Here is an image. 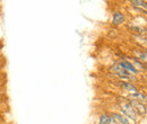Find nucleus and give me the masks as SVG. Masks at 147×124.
I'll return each instance as SVG.
<instances>
[{"label": "nucleus", "instance_id": "obj_9", "mask_svg": "<svg viewBox=\"0 0 147 124\" xmlns=\"http://www.w3.org/2000/svg\"><path fill=\"white\" fill-rule=\"evenodd\" d=\"M131 2V5L132 6H136V7H139V8H146V1L145 0H143V1H140V0H132V1H130Z\"/></svg>", "mask_w": 147, "mask_h": 124}, {"label": "nucleus", "instance_id": "obj_6", "mask_svg": "<svg viewBox=\"0 0 147 124\" xmlns=\"http://www.w3.org/2000/svg\"><path fill=\"white\" fill-rule=\"evenodd\" d=\"M125 20H126V17H125V15L121 11H115L113 14V16H112V24L115 25V26L121 25Z\"/></svg>", "mask_w": 147, "mask_h": 124}, {"label": "nucleus", "instance_id": "obj_1", "mask_svg": "<svg viewBox=\"0 0 147 124\" xmlns=\"http://www.w3.org/2000/svg\"><path fill=\"white\" fill-rule=\"evenodd\" d=\"M119 106H120V109H121V112H122L123 115L128 116L129 119H131L134 121L136 120L137 114H136V112H135L132 105L130 104V102H128V101H122V102L119 103Z\"/></svg>", "mask_w": 147, "mask_h": 124}, {"label": "nucleus", "instance_id": "obj_5", "mask_svg": "<svg viewBox=\"0 0 147 124\" xmlns=\"http://www.w3.org/2000/svg\"><path fill=\"white\" fill-rule=\"evenodd\" d=\"M129 99L131 101H136V102H143L144 104L146 103V94L145 92H140V91H137V92H132L128 96Z\"/></svg>", "mask_w": 147, "mask_h": 124}, {"label": "nucleus", "instance_id": "obj_3", "mask_svg": "<svg viewBox=\"0 0 147 124\" xmlns=\"http://www.w3.org/2000/svg\"><path fill=\"white\" fill-rule=\"evenodd\" d=\"M118 86L121 89H123V90H126V91H129V92H131V94L138 91V89H137V87H136L135 85H132L131 82H128V81H125V80L118 81Z\"/></svg>", "mask_w": 147, "mask_h": 124}, {"label": "nucleus", "instance_id": "obj_4", "mask_svg": "<svg viewBox=\"0 0 147 124\" xmlns=\"http://www.w3.org/2000/svg\"><path fill=\"white\" fill-rule=\"evenodd\" d=\"M123 69L126 71H128L129 73H131V74H137L138 73V70L137 69H135V67L131 64V62H129L127 60H121L120 62H118Z\"/></svg>", "mask_w": 147, "mask_h": 124}, {"label": "nucleus", "instance_id": "obj_8", "mask_svg": "<svg viewBox=\"0 0 147 124\" xmlns=\"http://www.w3.org/2000/svg\"><path fill=\"white\" fill-rule=\"evenodd\" d=\"M112 123V119L108 114H102L98 119V124H111Z\"/></svg>", "mask_w": 147, "mask_h": 124}, {"label": "nucleus", "instance_id": "obj_10", "mask_svg": "<svg viewBox=\"0 0 147 124\" xmlns=\"http://www.w3.org/2000/svg\"><path fill=\"white\" fill-rule=\"evenodd\" d=\"M138 61H143L144 63H145V61H146V52H143V53L139 55V58H138Z\"/></svg>", "mask_w": 147, "mask_h": 124}, {"label": "nucleus", "instance_id": "obj_7", "mask_svg": "<svg viewBox=\"0 0 147 124\" xmlns=\"http://www.w3.org/2000/svg\"><path fill=\"white\" fill-rule=\"evenodd\" d=\"M111 119L114 120V122L118 121L120 124H130L129 123V121L127 120V117H125L123 115L118 114V113H112V114H111Z\"/></svg>", "mask_w": 147, "mask_h": 124}, {"label": "nucleus", "instance_id": "obj_2", "mask_svg": "<svg viewBox=\"0 0 147 124\" xmlns=\"http://www.w3.org/2000/svg\"><path fill=\"white\" fill-rule=\"evenodd\" d=\"M130 104L132 105L136 114H140V115H146V112H147V107L146 104L144 103H140V102H136V101H131Z\"/></svg>", "mask_w": 147, "mask_h": 124}, {"label": "nucleus", "instance_id": "obj_11", "mask_svg": "<svg viewBox=\"0 0 147 124\" xmlns=\"http://www.w3.org/2000/svg\"><path fill=\"white\" fill-rule=\"evenodd\" d=\"M0 122H1V119H0Z\"/></svg>", "mask_w": 147, "mask_h": 124}]
</instances>
